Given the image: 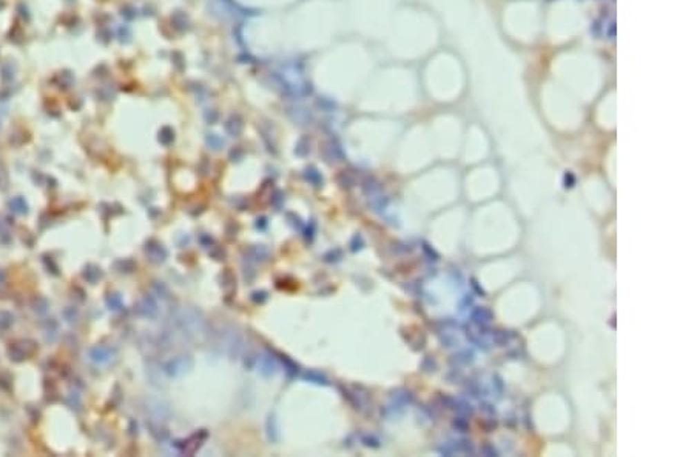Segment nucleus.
Listing matches in <instances>:
<instances>
[{
    "label": "nucleus",
    "instance_id": "1",
    "mask_svg": "<svg viewBox=\"0 0 694 457\" xmlns=\"http://www.w3.org/2000/svg\"><path fill=\"white\" fill-rule=\"evenodd\" d=\"M472 317H474V319L477 321V322H483V323H486V322L491 321L492 314H491V311H488L486 308H479L477 311H475Z\"/></svg>",
    "mask_w": 694,
    "mask_h": 457
}]
</instances>
